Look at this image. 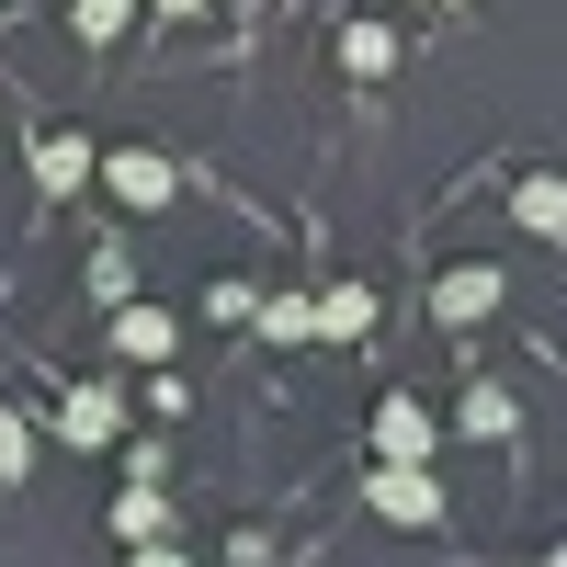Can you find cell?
Here are the masks:
<instances>
[{"label": "cell", "mask_w": 567, "mask_h": 567, "mask_svg": "<svg viewBox=\"0 0 567 567\" xmlns=\"http://www.w3.org/2000/svg\"><path fill=\"white\" fill-rule=\"evenodd\" d=\"M363 511H374V523H409V534H432V523H443V477H432V465H386V454H374V477H363Z\"/></svg>", "instance_id": "1"}, {"label": "cell", "mask_w": 567, "mask_h": 567, "mask_svg": "<svg viewBox=\"0 0 567 567\" xmlns=\"http://www.w3.org/2000/svg\"><path fill=\"white\" fill-rule=\"evenodd\" d=\"M114 432H125V386H114V374H80V386L58 398V443L69 454H103Z\"/></svg>", "instance_id": "2"}, {"label": "cell", "mask_w": 567, "mask_h": 567, "mask_svg": "<svg viewBox=\"0 0 567 567\" xmlns=\"http://www.w3.org/2000/svg\"><path fill=\"white\" fill-rule=\"evenodd\" d=\"M499 296H511V272H499V261H454V272H432V318H443V329L499 318Z\"/></svg>", "instance_id": "3"}, {"label": "cell", "mask_w": 567, "mask_h": 567, "mask_svg": "<svg viewBox=\"0 0 567 567\" xmlns=\"http://www.w3.org/2000/svg\"><path fill=\"white\" fill-rule=\"evenodd\" d=\"M103 341H114V363H171L182 352V318L148 307V296H125V307H103Z\"/></svg>", "instance_id": "4"}, {"label": "cell", "mask_w": 567, "mask_h": 567, "mask_svg": "<svg viewBox=\"0 0 567 567\" xmlns=\"http://www.w3.org/2000/svg\"><path fill=\"white\" fill-rule=\"evenodd\" d=\"M374 454H386V465H432V454H443V420L420 409L409 386H398V398H374Z\"/></svg>", "instance_id": "5"}, {"label": "cell", "mask_w": 567, "mask_h": 567, "mask_svg": "<svg viewBox=\"0 0 567 567\" xmlns=\"http://www.w3.org/2000/svg\"><path fill=\"white\" fill-rule=\"evenodd\" d=\"M91 182H114V205H136V216L171 205V159H159V148H103V159H91Z\"/></svg>", "instance_id": "6"}, {"label": "cell", "mask_w": 567, "mask_h": 567, "mask_svg": "<svg viewBox=\"0 0 567 567\" xmlns=\"http://www.w3.org/2000/svg\"><path fill=\"white\" fill-rule=\"evenodd\" d=\"M91 159H103L91 136H34V194H45V205H69L80 182H91Z\"/></svg>", "instance_id": "7"}, {"label": "cell", "mask_w": 567, "mask_h": 567, "mask_svg": "<svg viewBox=\"0 0 567 567\" xmlns=\"http://www.w3.org/2000/svg\"><path fill=\"white\" fill-rule=\"evenodd\" d=\"M511 216H523V239H567V182L523 171V182H511Z\"/></svg>", "instance_id": "8"}, {"label": "cell", "mask_w": 567, "mask_h": 567, "mask_svg": "<svg viewBox=\"0 0 567 567\" xmlns=\"http://www.w3.org/2000/svg\"><path fill=\"white\" fill-rule=\"evenodd\" d=\"M318 307V341H363L374 329V284H329V296H307Z\"/></svg>", "instance_id": "9"}, {"label": "cell", "mask_w": 567, "mask_h": 567, "mask_svg": "<svg viewBox=\"0 0 567 567\" xmlns=\"http://www.w3.org/2000/svg\"><path fill=\"white\" fill-rule=\"evenodd\" d=\"M511 420H523V398H511V386H465V409H454V432H465V443H499Z\"/></svg>", "instance_id": "10"}, {"label": "cell", "mask_w": 567, "mask_h": 567, "mask_svg": "<svg viewBox=\"0 0 567 567\" xmlns=\"http://www.w3.org/2000/svg\"><path fill=\"white\" fill-rule=\"evenodd\" d=\"M250 318H261V341H272V352L318 341V307H307V296H250Z\"/></svg>", "instance_id": "11"}, {"label": "cell", "mask_w": 567, "mask_h": 567, "mask_svg": "<svg viewBox=\"0 0 567 567\" xmlns=\"http://www.w3.org/2000/svg\"><path fill=\"white\" fill-rule=\"evenodd\" d=\"M69 34L80 45H125L136 34V0H69Z\"/></svg>", "instance_id": "12"}, {"label": "cell", "mask_w": 567, "mask_h": 567, "mask_svg": "<svg viewBox=\"0 0 567 567\" xmlns=\"http://www.w3.org/2000/svg\"><path fill=\"white\" fill-rule=\"evenodd\" d=\"M341 69L386 80V69H398V34H386V23H341Z\"/></svg>", "instance_id": "13"}, {"label": "cell", "mask_w": 567, "mask_h": 567, "mask_svg": "<svg viewBox=\"0 0 567 567\" xmlns=\"http://www.w3.org/2000/svg\"><path fill=\"white\" fill-rule=\"evenodd\" d=\"M159 534H171L159 488H125V499H114V545H159Z\"/></svg>", "instance_id": "14"}, {"label": "cell", "mask_w": 567, "mask_h": 567, "mask_svg": "<svg viewBox=\"0 0 567 567\" xmlns=\"http://www.w3.org/2000/svg\"><path fill=\"white\" fill-rule=\"evenodd\" d=\"M91 296H103V307H125V296H136V261H125L114 239H103V250H91Z\"/></svg>", "instance_id": "15"}, {"label": "cell", "mask_w": 567, "mask_h": 567, "mask_svg": "<svg viewBox=\"0 0 567 567\" xmlns=\"http://www.w3.org/2000/svg\"><path fill=\"white\" fill-rule=\"evenodd\" d=\"M23 477H34V432L0 409V488H23Z\"/></svg>", "instance_id": "16"}, {"label": "cell", "mask_w": 567, "mask_h": 567, "mask_svg": "<svg viewBox=\"0 0 567 567\" xmlns=\"http://www.w3.org/2000/svg\"><path fill=\"white\" fill-rule=\"evenodd\" d=\"M125 488H171V443H125Z\"/></svg>", "instance_id": "17"}, {"label": "cell", "mask_w": 567, "mask_h": 567, "mask_svg": "<svg viewBox=\"0 0 567 567\" xmlns=\"http://www.w3.org/2000/svg\"><path fill=\"white\" fill-rule=\"evenodd\" d=\"M148 409H159V420H182V409H194V386H182L171 363H148Z\"/></svg>", "instance_id": "18"}, {"label": "cell", "mask_w": 567, "mask_h": 567, "mask_svg": "<svg viewBox=\"0 0 567 567\" xmlns=\"http://www.w3.org/2000/svg\"><path fill=\"white\" fill-rule=\"evenodd\" d=\"M125 567H194V556H182V545L159 534V545H125Z\"/></svg>", "instance_id": "19"}, {"label": "cell", "mask_w": 567, "mask_h": 567, "mask_svg": "<svg viewBox=\"0 0 567 567\" xmlns=\"http://www.w3.org/2000/svg\"><path fill=\"white\" fill-rule=\"evenodd\" d=\"M136 12H159V23H194V12H205V0H136Z\"/></svg>", "instance_id": "20"}, {"label": "cell", "mask_w": 567, "mask_h": 567, "mask_svg": "<svg viewBox=\"0 0 567 567\" xmlns=\"http://www.w3.org/2000/svg\"><path fill=\"white\" fill-rule=\"evenodd\" d=\"M443 12H465V0H443Z\"/></svg>", "instance_id": "21"}]
</instances>
